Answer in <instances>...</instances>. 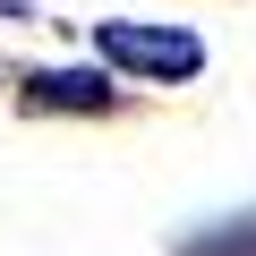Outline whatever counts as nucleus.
<instances>
[{
	"mask_svg": "<svg viewBox=\"0 0 256 256\" xmlns=\"http://www.w3.org/2000/svg\"><path fill=\"white\" fill-rule=\"evenodd\" d=\"M18 102L26 111H111V68H34Z\"/></svg>",
	"mask_w": 256,
	"mask_h": 256,
	"instance_id": "f03ea898",
	"label": "nucleus"
},
{
	"mask_svg": "<svg viewBox=\"0 0 256 256\" xmlns=\"http://www.w3.org/2000/svg\"><path fill=\"white\" fill-rule=\"evenodd\" d=\"M94 60L146 77V86H188V77H205V34H188V26H146V18H102V26H94Z\"/></svg>",
	"mask_w": 256,
	"mask_h": 256,
	"instance_id": "f257e3e1",
	"label": "nucleus"
},
{
	"mask_svg": "<svg viewBox=\"0 0 256 256\" xmlns=\"http://www.w3.org/2000/svg\"><path fill=\"white\" fill-rule=\"evenodd\" d=\"M180 256H256V214H248V222H222V230L180 239Z\"/></svg>",
	"mask_w": 256,
	"mask_h": 256,
	"instance_id": "7ed1b4c3",
	"label": "nucleus"
}]
</instances>
